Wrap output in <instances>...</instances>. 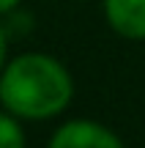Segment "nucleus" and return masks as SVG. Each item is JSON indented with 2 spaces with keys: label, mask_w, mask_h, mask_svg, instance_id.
I'll use <instances>...</instances> for the list:
<instances>
[{
  "label": "nucleus",
  "mask_w": 145,
  "mask_h": 148,
  "mask_svg": "<svg viewBox=\"0 0 145 148\" xmlns=\"http://www.w3.org/2000/svg\"><path fill=\"white\" fill-rule=\"evenodd\" d=\"M0 148H25V134L11 115L0 112Z\"/></svg>",
  "instance_id": "obj_4"
},
{
  "label": "nucleus",
  "mask_w": 145,
  "mask_h": 148,
  "mask_svg": "<svg viewBox=\"0 0 145 148\" xmlns=\"http://www.w3.org/2000/svg\"><path fill=\"white\" fill-rule=\"evenodd\" d=\"M71 77L58 60L47 55H19L3 69L0 101L11 115L49 118L58 115L71 99Z\"/></svg>",
  "instance_id": "obj_1"
},
{
  "label": "nucleus",
  "mask_w": 145,
  "mask_h": 148,
  "mask_svg": "<svg viewBox=\"0 0 145 148\" xmlns=\"http://www.w3.org/2000/svg\"><path fill=\"white\" fill-rule=\"evenodd\" d=\"M19 3V0H0V14H5V11H11L14 5Z\"/></svg>",
  "instance_id": "obj_6"
},
{
  "label": "nucleus",
  "mask_w": 145,
  "mask_h": 148,
  "mask_svg": "<svg viewBox=\"0 0 145 148\" xmlns=\"http://www.w3.org/2000/svg\"><path fill=\"white\" fill-rule=\"evenodd\" d=\"M49 148H123V145L110 129L93 121H71L52 134Z\"/></svg>",
  "instance_id": "obj_2"
},
{
  "label": "nucleus",
  "mask_w": 145,
  "mask_h": 148,
  "mask_svg": "<svg viewBox=\"0 0 145 148\" xmlns=\"http://www.w3.org/2000/svg\"><path fill=\"white\" fill-rule=\"evenodd\" d=\"M107 19L123 38H145V0H104Z\"/></svg>",
  "instance_id": "obj_3"
},
{
  "label": "nucleus",
  "mask_w": 145,
  "mask_h": 148,
  "mask_svg": "<svg viewBox=\"0 0 145 148\" xmlns=\"http://www.w3.org/2000/svg\"><path fill=\"white\" fill-rule=\"evenodd\" d=\"M3 60H5V30L0 27V69H3Z\"/></svg>",
  "instance_id": "obj_5"
}]
</instances>
